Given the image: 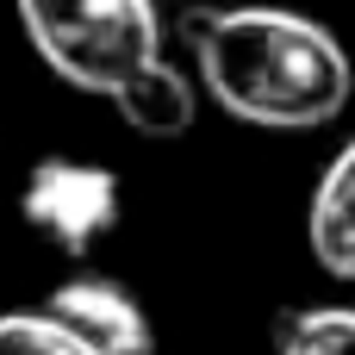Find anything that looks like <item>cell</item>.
I'll return each mask as SVG.
<instances>
[{
  "instance_id": "5b68a950",
  "label": "cell",
  "mask_w": 355,
  "mask_h": 355,
  "mask_svg": "<svg viewBox=\"0 0 355 355\" xmlns=\"http://www.w3.org/2000/svg\"><path fill=\"white\" fill-rule=\"evenodd\" d=\"M306 243L318 256L324 275L355 281V137L324 162L318 187H312V212H306Z\"/></svg>"
},
{
  "instance_id": "277c9868",
  "label": "cell",
  "mask_w": 355,
  "mask_h": 355,
  "mask_svg": "<svg viewBox=\"0 0 355 355\" xmlns=\"http://www.w3.org/2000/svg\"><path fill=\"white\" fill-rule=\"evenodd\" d=\"M44 312H56L87 349L100 355H156V324L144 312V300L106 275H75L62 287H50Z\"/></svg>"
},
{
  "instance_id": "8992f818",
  "label": "cell",
  "mask_w": 355,
  "mask_h": 355,
  "mask_svg": "<svg viewBox=\"0 0 355 355\" xmlns=\"http://www.w3.org/2000/svg\"><path fill=\"white\" fill-rule=\"evenodd\" d=\"M112 112H119V125H131L137 137H181V131H193L200 94H193V81H187L168 56H156L144 75H131V81L112 94Z\"/></svg>"
},
{
  "instance_id": "52a82bcc",
  "label": "cell",
  "mask_w": 355,
  "mask_h": 355,
  "mask_svg": "<svg viewBox=\"0 0 355 355\" xmlns=\"http://www.w3.org/2000/svg\"><path fill=\"white\" fill-rule=\"evenodd\" d=\"M281 355H355V306H306L275 331Z\"/></svg>"
},
{
  "instance_id": "6da1fadb",
  "label": "cell",
  "mask_w": 355,
  "mask_h": 355,
  "mask_svg": "<svg viewBox=\"0 0 355 355\" xmlns=\"http://www.w3.org/2000/svg\"><path fill=\"white\" fill-rule=\"evenodd\" d=\"M181 37L212 106L256 131H318L355 94L343 37L293 6H187Z\"/></svg>"
},
{
  "instance_id": "3957f363",
  "label": "cell",
  "mask_w": 355,
  "mask_h": 355,
  "mask_svg": "<svg viewBox=\"0 0 355 355\" xmlns=\"http://www.w3.org/2000/svg\"><path fill=\"white\" fill-rule=\"evenodd\" d=\"M119 175L100 168V162H69V156H50L25 175V193H19V218L56 243V256L69 262H87L112 231H119Z\"/></svg>"
},
{
  "instance_id": "ba28073f",
  "label": "cell",
  "mask_w": 355,
  "mask_h": 355,
  "mask_svg": "<svg viewBox=\"0 0 355 355\" xmlns=\"http://www.w3.org/2000/svg\"><path fill=\"white\" fill-rule=\"evenodd\" d=\"M0 355H100L87 349L56 312H0Z\"/></svg>"
},
{
  "instance_id": "7a4b0ae2",
  "label": "cell",
  "mask_w": 355,
  "mask_h": 355,
  "mask_svg": "<svg viewBox=\"0 0 355 355\" xmlns=\"http://www.w3.org/2000/svg\"><path fill=\"white\" fill-rule=\"evenodd\" d=\"M12 12L37 62L100 100L162 56L156 0H12Z\"/></svg>"
}]
</instances>
